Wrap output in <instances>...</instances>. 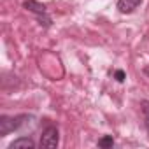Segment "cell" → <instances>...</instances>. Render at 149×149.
<instances>
[{
	"instance_id": "4",
	"label": "cell",
	"mask_w": 149,
	"mask_h": 149,
	"mask_svg": "<svg viewBox=\"0 0 149 149\" xmlns=\"http://www.w3.org/2000/svg\"><path fill=\"white\" fill-rule=\"evenodd\" d=\"M140 2L142 0H118V9H119V13L128 14L133 9H137L140 6Z\"/></svg>"
},
{
	"instance_id": "1",
	"label": "cell",
	"mask_w": 149,
	"mask_h": 149,
	"mask_svg": "<svg viewBox=\"0 0 149 149\" xmlns=\"http://www.w3.org/2000/svg\"><path fill=\"white\" fill-rule=\"evenodd\" d=\"M28 116H16V118H11V116H2L0 118V137H6L7 133L18 130L21 125H25V119Z\"/></svg>"
},
{
	"instance_id": "2",
	"label": "cell",
	"mask_w": 149,
	"mask_h": 149,
	"mask_svg": "<svg viewBox=\"0 0 149 149\" xmlns=\"http://www.w3.org/2000/svg\"><path fill=\"white\" fill-rule=\"evenodd\" d=\"M23 7L28 9L30 13L37 14L39 19H40V25H44V26L51 25V18L46 14V6L44 4H39V2H35V0H26V2H23Z\"/></svg>"
},
{
	"instance_id": "7",
	"label": "cell",
	"mask_w": 149,
	"mask_h": 149,
	"mask_svg": "<svg viewBox=\"0 0 149 149\" xmlns=\"http://www.w3.org/2000/svg\"><path fill=\"white\" fill-rule=\"evenodd\" d=\"M144 118H146V126L149 130V102H144Z\"/></svg>"
},
{
	"instance_id": "5",
	"label": "cell",
	"mask_w": 149,
	"mask_h": 149,
	"mask_svg": "<svg viewBox=\"0 0 149 149\" xmlns=\"http://www.w3.org/2000/svg\"><path fill=\"white\" fill-rule=\"evenodd\" d=\"M33 149L35 147V142L32 140V139H28V137H19V139H16L14 142H11L9 144V149Z\"/></svg>"
},
{
	"instance_id": "3",
	"label": "cell",
	"mask_w": 149,
	"mask_h": 149,
	"mask_svg": "<svg viewBox=\"0 0 149 149\" xmlns=\"http://www.w3.org/2000/svg\"><path fill=\"white\" fill-rule=\"evenodd\" d=\"M60 144V133H58V128L56 126H49L44 130V133L40 135V147H58Z\"/></svg>"
},
{
	"instance_id": "8",
	"label": "cell",
	"mask_w": 149,
	"mask_h": 149,
	"mask_svg": "<svg viewBox=\"0 0 149 149\" xmlns=\"http://www.w3.org/2000/svg\"><path fill=\"white\" fill-rule=\"evenodd\" d=\"M116 79H118L119 83L125 81V72H123V70H118V72H116Z\"/></svg>"
},
{
	"instance_id": "6",
	"label": "cell",
	"mask_w": 149,
	"mask_h": 149,
	"mask_svg": "<svg viewBox=\"0 0 149 149\" xmlns=\"http://www.w3.org/2000/svg\"><path fill=\"white\" fill-rule=\"evenodd\" d=\"M98 146H100V147H112V146H114V139H112L111 135H105V137H102V139L98 140Z\"/></svg>"
},
{
	"instance_id": "9",
	"label": "cell",
	"mask_w": 149,
	"mask_h": 149,
	"mask_svg": "<svg viewBox=\"0 0 149 149\" xmlns=\"http://www.w3.org/2000/svg\"><path fill=\"white\" fill-rule=\"evenodd\" d=\"M144 74H146V76H149V67H146V68H144Z\"/></svg>"
}]
</instances>
